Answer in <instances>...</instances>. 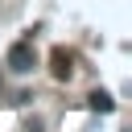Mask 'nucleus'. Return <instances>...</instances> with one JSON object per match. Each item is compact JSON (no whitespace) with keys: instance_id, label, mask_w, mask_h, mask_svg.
I'll return each mask as SVG.
<instances>
[{"instance_id":"obj_1","label":"nucleus","mask_w":132,"mask_h":132,"mask_svg":"<svg viewBox=\"0 0 132 132\" xmlns=\"http://www.w3.org/2000/svg\"><path fill=\"white\" fill-rule=\"evenodd\" d=\"M4 62H8V70H12V74H29V70L37 66V54H33V45H29V41H16V45H8Z\"/></svg>"},{"instance_id":"obj_2","label":"nucleus","mask_w":132,"mask_h":132,"mask_svg":"<svg viewBox=\"0 0 132 132\" xmlns=\"http://www.w3.org/2000/svg\"><path fill=\"white\" fill-rule=\"evenodd\" d=\"M70 74H74V66H70V54H66V50H54V78H62V82H66Z\"/></svg>"},{"instance_id":"obj_3","label":"nucleus","mask_w":132,"mask_h":132,"mask_svg":"<svg viewBox=\"0 0 132 132\" xmlns=\"http://www.w3.org/2000/svg\"><path fill=\"white\" fill-rule=\"evenodd\" d=\"M87 103H91V107H95V111H111V107H116V103H111V95H107V91H95V95H91V99H87Z\"/></svg>"}]
</instances>
